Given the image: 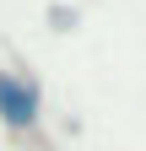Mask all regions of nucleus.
Listing matches in <instances>:
<instances>
[{
	"instance_id": "nucleus-1",
	"label": "nucleus",
	"mask_w": 146,
	"mask_h": 151,
	"mask_svg": "<svg viewBox=\"0 0 146 151\" xmlns=\"http://www.w3.org/2000/svg\"><path fill=\"white\" fill-rule=\"evenodd\" d=\"M38 81H27V76H16V70H0V124L6 129H33L38 124Z\"/></svg>"
}]
</instances>
